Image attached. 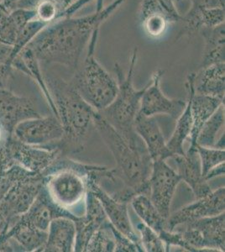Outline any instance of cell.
<instances>
[{
  "label": "cell",
  "mask_w": 225,
  "mask_h": 252,
  "mask_svg": "<svg viewBox=\"0 0 225 252\" xmlns=\"http://www.w3.org/2000/svg\"><path fill=\"white\" fill-rule=\"evenodd\" d=\"M20 31L12 17L11 9L0 1V40L12 46Z\"/></svg>",
  "instance_id": "obj_33"
},
{
  "label": "cell",
  "mask_w": 225,
  "mask_h": 252,
  "mask_svg": "<svg viewBox=\"0 0 225 252\" xmlns=\"http://www.w3.org/2000/svg\"><path fill=\"white\" fill-rule=\"evenodd\" d=\"M12 136L30 146H55L63 138V128L60 121L55 115L40 116L18 124Z\"/></svg>",
  "instance_id": "obj_11"
},
{
  "label": "cell",
  "mask_w": 225,
  "mask_h": 252,
  "mask_svg": "<svg viewBox=\"0 0 225 252\" xmlns=\"http://www.w3.org/2000/svg\"><path fill=\"white\" fill-rule=\"evenodd\" d=\"M88 189L99 201L109 222L119 231L134 241V243L140 245V237L134 231L129 216L127 206L128 203L113 198L111 195L100 186V184H97L94 173L89 177L88 180Z\"/></svg>",
  "instance_id": "obj_15"
},
{
  "label": "cell",
  "mask_w": 225,
  "mask_h": 252,
  "mask_svg": "<svg viewBox=\"0 0 225 252\" xmlns=\"http://www.w3.org/2000/svg\"><path fill=\"white\" fill-rule=\"evenodd\" d=\"M171 158L176 164V172L191 189L196 199L212 192L208 181L202 176L201 161L196 146H189L184 155L173 156Z\"/></svg>",
  "instance_id": "obj_18"
},
{
  "label": "cell",
  "mask_w": 225,
  "mask_h": 252,
  "mask_svg": "<svg viewBox=\"0 0 225 252\" xmlns=\"http://www.w3.org/2000/svg\"><path fill=\"white\" fill-rule=\"evenodd\" d=\"M113 230H114V240H115L114 252H144L140 245L134 243V241H132L129 238L119 231L115 227H113Z\"/></svg>",
  "instance_id": "obj_38"
},
{
  "label": "cell",
  "mask_w": 225,
  "mask_h": 252,
  "mask_svg": "<svg viewBox=\"0 0 225 252\" xmlns=\"http://www.w3.org/2000/svg\"><path fill=\"white\" fill-rule=\"evenodd\" d=\"M59 217H66L74 221L79 218L73 213L56 204L44 185L32 206L19 218L31 226L47 231L51 222Z\"/></svg>",
  "instance_id": "obj_17"
},
{
  "label": "cell",
  "mask_w": 225,
  "mask_h": 252,
  "mask_svg": "<svg viewBox=\"0 0 225 252\" xmlns=\"http://www.w3.org/2000/svg\"><path fill=\"white\" fill-rule=\"evenodd\" d=\"M134 129L146 145L152 161L172 158L155 116L148 117L139 112L134 121Z\"/></svg>",
  "instance_id": "obj_20"
},
{
  "label": "cell",
  "mask_w": 225,
  "mask_h": 252,
  "mask_svg": "<svg viewBox=\"0 0 225 252\" xmlns=\"http://www.w3.org/2000/svg\"><path fill=\"white\" fill-rule=\"evenodd\" d=\"M11 66L12 69H16L18 71L23 72L37 83L38 86L40 87V90L42 91L50 109L53 113V115L57 118V109L55 106L54 101L52 99L51 93L49 91L48 87L46 85L45 77L43 76L42 71L40 69V62L34 56L32 49L29 46H26V48L14 58V60L12 62Z\"/></svg>",
  "instance_id": "obj_26"
},
{
  "label": "cell",
  "mask_w": 225,
  "mask_h": 252,
  "mask_svg": "<svg viewBox=\"0 0 225 252\" xmlns=\"http://www.w3.org/2000/svg\"><path fill=\"white\" fill-rule=\"evenodd\" d=\"M140 19L146 34L157 38L165 33L167 26L181 21L175 0H143Z\"/></svg>",
  "instance_id": "obj_13"
},
{
  "label": "cell",
  "mask_w": 225,
  "mask_h": 252,
  "mask_svg": "<svg viewBox=\"0 0 225 252\" xmlns=\"http://www.w3.org/2000/svg\"><path fill=\"white\" fill-rule=\"evenodd\" d=\"M53 1H54L57 7L60 9L61 18L62 17V15L63 14V12L65 11L66 9H68L69 7H70L72 3H74L76 0H53Z\"/></svg>",
  "instance_id": "obj_41"
},
{
  "label": "cell",
  "mask_w": 225,
  "mask_h": 252,
  "mask_svg": "<svg viewBox=\"0 0 225 252\" xmlns=\"http://www.w3.org/2000/svg\"><path fill=\"white\" fill-rule=\"evenodd\" d=\"M194 94L225 99V63L201 67L192 72Z\"/></svg>",
  "instance_id": "obj_21"
},
{
  "label": "cell",
  "mask_w": 225,
  "mask_h": 252,
  "mask_svg": "<svg viewBox=\"0 0 225 252\" xmlns=\"http://www.w3.org/2000/svg\"><path fill=\"white\" fill-rule=\"evenodd\" d=\"M34 9L36 19L47 25L60 19V9L53 0H39Z\"/></svg>",
  "instance_id": "obj_36"
},
{
  "label": "cell",
  "mask_w": 225,
  "mask_h": 252,
  "mask_svg": "<svg viewBox=\"0 0 225 252\" xmlns=\"http://www.w3.org/2000/svg\"><path fill=\"white\" fill-rule=\"evenodd\" d=\"M113 224L106 220L103 224L94 232L84 252H114V240Z\"/></svg>",
  "instance_id": "obj_31"
},
{
  "label": "cell",
  "mask_w": 225,
  "mask_h": 252,
  "mask_svg": "<svg viewBox=\"0 0 225 252\" xmlns=\"http://www.w3.org/2000/svg\"><path fill=\"white\" fill-rule=\"evenodd\" d=\"M12 46L0 41V86L6 87L13 69L9 66V59Z\"/></svg>",
  "instance_id": "obj_37"
},
{
  "label": "cell",
  "mask_w": 225,
  "mask_h": 252,
  "mask_svg": "<svg viewBox=\"0 0 225 252\" xmlns=\"http://www.w3.org/2000/svg\"><path fill=\"white\" fill-rule=\"evenodd\" d=\"M225 187L212 191L209 194L202 198H197L193 203L188 204L170 215L166 222V229L173 230L181 224L225 213Z\"/></svg>",
  "instance_id": "obj_12"
},
{
  "label": "cell",
  "mask_w": 225,
  "mask_h": 252,
  "mask_svg": "<svg viewBox=\"0 0 225 252\" xmlns=\"http://www.w3.org/2000/svg\"><path fill=\"white\" fill-rule=\"evenodd\" d=\"M137 229L140 232V242L144 252H165V245L159 235L155 230L147 226L144 223L137 225Z\"/></svg>",
  "instance_id": "obj_35"
},
{
  "label": "cell",
  "mask_w": 225,
  "mask_h": 252,
  "mask_svg": "<svg viewBox=\"0 0 225 252\" xmlns=\"http://www.w3.org/2000/svg\"><path fill=\"white\" fill-rule=\"evenodd\" d=\"M185 87L188 92V99H187L185 109H183L182 114L177 118V124L172 135L170 138V140L166 142V146L168 147L169 151L171 152L172 157L185 154L183 149V144L187 139H189V136L191 135L192 126H193L191 98L194 94L192 73H189L187 77Z\"/></svg>",
  "instance_id": "obj_25"
},
{
  "label": "cell",
  "mask_w": 225,
  "mask_h": 252,
  "mask_svg": "<svg viewBox=\"0 0 225 252\" xmlns=\"http://www.w3.org/2000/svg\"><path fill=\"white\" fill-rule=\"evenodd\" d=\"M132 208L143 223L159 234L166 229L167 220L160 214L147 194H138L132 198Z\"/></svg>",
  "instance_id": "obj_29"
},
{
  "label": "cell",
  "mask_w": 225,
  "mask_h": 252,
  "mask_svg": "<svg viewBox=\"0 0 225 252\" xmlns=\"http://www.w3.org/2000/svg\"><path fill=\"white\" fill-rule=\"evenodd\" d=\"M47 26V24L44 23L35 18L34 20H31L23 29L21 30V32L19 33L17 37L14 40V44L11 46V52L9 59V65L11 68L12 62L14 60V58H16L26 46H28L29 44L34 40V38Z\"/></svg>",
  "instance_id": "obj_32"
},
{
  "label": "cell",
  "mask_w": 225,
  "mask_h": 252,
  "mask_svg": "<svg viewBox=\"0 0 225 252\" xmlns=\"http://www.w3.org/2000/svg\"><path fill=\"white\" fill-rule=\"evenodd\" d=\"M181 178L165 160H155L149 179V197L164 218L171 215V202Z\"/></svg>",
  "instance_id": "obj_10"
},
{
  "label": "cell",
  "mask_w": 225,
  "mask_h": 252,
  "mask_svg": "<svg viewBox=\"0 0 225 252\" xmlns=\"http://www.w3.org/2000/svg\"><path fill=\"white\" fill-rule=\"evenodd\" d=\"M19 1H20V0H3L2 2H3V4H4L7 8L12 9H14V6H15V4H16Z\"/></svg>",
  "instance_id": "obj_43"
},
{
  "label": "cell",
  "mask_w": 225,
  "mask_h": 252,
  "mask_svg": "<svg viewBox=\"0 0 225 252\" xmlns=\"http://www.w3.org/2000/svg\"><path fill=\"white\" fill-rule=\"evenodd\" d=\"M124 2L114 0L104 6L103 0H97L94 13L81 17L58 19L45 27L28 46L40 63L59 64L76 71L94 32L100 29Z\"/></svg>",
  "instance_id": "obj_1"
},
{
  "label": "cell",
  "mask_w": 225,
  "mask_h": 252,
  "mask_svg": "<svg viewBox=\"0 0 225 252\" xmlns=\"http://www.w3.org/2000/svg\"><path fill=\"white\" fill-rule=\"evenodd\" d=\"M225 8H199L192 5L185 15H182L181 21L183 28L178 38L184 35L190 36L203 28H213L225 24ZM177 38V39H178Z\"/></svg>",
  "instance_id": "obj_22"
},
{
  "label": "cell",
  "mask_w": 225,
  "mask_h": 252,
  "mask_svg": "<svg viewBox=\"0 0 225 252\" xmlns=\"http://www.w3.org/2000/svg\"><path fill=\"white\" fill-rule=\"evenodd\" d=\"M3 152L10 165L20 166L29 172L44 176L49 167L61 158L57 145L51 146H30L12 136Z\"/></svg>",
  "instance_id": "obj_9"
},
{
  "label": "cell",
  "mask_w": 225,
  "mask_h": 252,
  "mask_svg": "<svg viewBox=\"0 0 225 252\" xmlns=\"http://www.w3.org/2000/svg\"><path fill=\"white\" fill-rule=\"evenodd\" d=\"M192 5L199 8H225V0H190Z\"/></svg>",
  "instance_id": "obj_39"
},
{
  "label": "cell",
  "mask_w": 225,
  "mask_h": 252,
  "mask_svg": "<svg viewBox=\"0 0 225 252\" xmlns=\"http://www.w3.org/2000/svg\"><path fill=\"white\" fill-rule=\"evenodd\" d=\"M99 30L94 32L87 47L85 58L70 80L80 96L97 112L106 109L114 101L118 92L117 81L95 58Z\"/></svg>",
  "instance_id": "obj_6"
},
{
  "label": "cell",
  "mask_w": 225,
  "mask_h": 252,
  "mask_svg": "<svg viewBox=\"0 0 225 252\" xmlns=\"http://www.w3.org/2000/svg\"><path fill=\"white\" fill-rule=\"evenodd\" d=\"M196 147L199 155L203 177H205L206 174L210 170L216 167L220 164L225 163V149H219L215 147H204L198 145H196Z\"/></svg>",
  "instance_id": "obj_34"
},
{
  "label": "cell",
  "mask_w": 225,
  "mask_h": 252,
  "mask_svg": "<svg viewBox=\"0 0 225 252\" xmlns=\"http://www.w3.org/2000/svg\"><path fill=\"white\" fill-rule=\"evenodd\" d=\"M192 252H225V215L200 219L176 227Z\"/></svg>",
  "instance_id": "obj_8"
},
{
  "label": "cell",
  "mask_w": 225,
  "mask_h": 252,
  "mask_svg": "<svg viewBox=\"0 0 225 252\" xmlns=\"http://www.w3.org/2000/svg\"><path fill=\"white\" fill-rule=\"evenodd\" d=\"M225 163L220 164L219 166L214 167L213 169L210 170L209 172L206 174V180L209 181L214 178H218V177H221V176H225Z\"/></svg>",
  "instance_id": "obj_40"
},
{
  "label": "cell",
  "mask_w": 225,
  "mask_h": 252,
  "mask_svg": "<svg viewBox=\"0 0 225 252\" xmlns=\"http://www.w3.org/2000/svg\"><path fill=\"white\" fill-rule=\"evenodd\" d=\"M0 41H1V40H0Z\"/></svg>",
  "instance_id": "obj_45"
},
{
  "label": "cell",
  "mask_w": 225,
  "mask_h": 252,
  "mask_svg": "<svg viewBox=\"0 0 225 252\" xmlns=\"http://www.w3.org/2000/svg\"><path fill=\"white\" fill-rule=\"evenodd\" d=\"M164 71L158 69L153 73L151 83H148L140 101V113L151 117L157 115H166L177 119L183 109L187 101L177 98H169L163 94L161 83Z\"/></svg>",
  "instance_id": "obj_14"
},
{
  "label": "cell",
  "mask_w": 225,
  "mask_h": 252,
  "mask_svg": "<svg viewBox=\"0 0 225 252\" xmlns=\"http://www.w3.org/2000/svg\"><path fill=\"white\" fill-rule=\"evenodd\" d=\"M46 85L63 128V136L57 143L61 156L83 152L94 127V110L80 96L71 81L46 77Z\"/></svg>",
  "instance_id": "obj_2"
},
{
  "label": "cell",
  "mask_w": 225,
  "mask_h": 252,
  "mask_svg": "<svg viewBox=\"0 0 225 252\" xmlns=\"http://www.w3.org/2000/svg\"><path fill=\"white\" fill-rule=\"evenodd\" d=\"M199 32L204 42L201 67L225 63V24L213 28H203Z\"/></svg>",
  "instance_id": "obj_28"
},
{
  "label": "cell",
  "mask_w": 225,
  "mask_h": 252,
  "mask_svg": "<svg viewBox=\"0 0 225 252\" xmlns=\"http://www.w3.org/2000/svg\"><path fill=\"white\" fill-rule=\"evenodd\" d=\"M225 125V104L220 105L211 117L202 126L197 135L196 145L204 147H215L217 135Z\"/></svg>",
  "instance_id": "obj_30"
},
{
  "label": "cell",
  "mask_w": 225,
  "mask_h": 252,
  "mask_svg": "<svg viewBox=\"0 0 225 252\" xmlns=\"http://www.w3.org/2000/svg\"><path fill=\"white\" fill-rule=\"evenodd\" d=\"M138 49L135 47L130 58L127 74L124 75L119 63L114 64L117 75L118 92L114 101L99 113L110 126L134 149L147 150L146 145L134 129V121L140 111V101L146 87L137 90L134 86V68L136 66Z\"/></svg>",
  "instance_id": "obj_4"
},
{
  "label": "cell",
  "mask_w": 225,
  "mask_h": 252,
  "mask_svg": "<svg viewBox=\"0 0 225 252\" xmlns=\"http://www.w3.org/2000/svg\"><path fill=\"white\" fill-rule=\"evenodd\" d=\"M6 237L14 239L22 252H41L46 244L47 231L31 226L17 218L5 232L0 235V239Z\"/></svg>",
  "instance_id": "obj_24"
},
{
  "label": "cell",
  "mask_w": 225,
  "mask_h": 252,
  "mask_svg": "<svg viewBox=\"0 0 225 252\" xmlns=\"http://www.w3.org/2000/svg\"><path fill=\"white\" fill-rule=\"evenodd\" d=\"M39 0H20L14 8H26V9H33Z\"/></svg>",
  "instance_id": "obj_42"
},
{
  "label": "cell",
  "mask_w": 225,
  "mask_h": 252,
  "mask_svg": "<svg viewBox=\"0 0 225 252\" xmlns=\"http://www.w3.org/2000/svg\"><path fill=\"white\" fill-rule=\"evenodd\" d=\"M44 186V176L32 174L16 181L0 198V235L32 206Z\"/></svg>",
  "instance_id": "obj_7"
},
{
  "label": "cell",
  "mask_w": 225,
  "mask_h": 252,
  "mask_svg": "<svg viewBox=\"0 0 225 252\" xmlns=\"http://www.w3.org/2000/svg\"><path fill=\"white\" fill-rule=\"evenodd\" d=\"M175 1H176V0H175Z\"/></svg>",
  "instance_id": "obj_44"
},
{
  "label": "cell",
  "mask_w": 225,
  "mask_h": 252,
  "mask_svg": "<svg viewBox=\"0 0 225 252\" xmlns=\"http://www.w3.org/2000/svg\"><path fill=\"white\" fill-rule=\"evenodd\" d=\"M225 104V99L211 97L207 95L193 94L191 98V114L193 126L191 135L189 136L190 146H196L197 135L209 118L211 117L218 108Z\"/></svg>",
  "instance_id": "obj_27"
},
{
  "label": "cell",
  "mask_w": 225,
  "mask_h": 252,
  "mask_svg": "<svg viewBox=\"0 0 225 252\" xmlns=\"http://www.w3.org/2000/svg\"><path fill=\"white\" fill-rule=\"evenodd\" d=\"M106 220L108 218L99 201L88 189L86 193L84 213L75 221L76 241L74 252H85L89 240Z\"/></svg>",
  "instance_id": "obj_19"
},
{
  "label": "cell",
  "mask_w": 225,
  "mask_h": 252,
  "mask_svg": "<svg viewBox=\"0 0 225 252\" xmlns=\"http://www.w3.org/2000/svg\"><path fill=\"white\" fill-rule=\"evenodd\" d=\"M40 116L32 98L0 86V122L9 134L13 135L15 126L20 122Z\"/></svg>",
  "instance_id": "obj_16"
},
{
  "label": "cell",
  "mask_w": 225,
  "mask_h": 252,
  "mask_svg": "<svg viewBox=\"0 0 225 252\" xmlns=\"http://www.w3.org/2000/svg\"><path fill=\"white\" fill-rule=\"evenodd\" d=\"M97 167L61 157L45 172L44 185L52 200L70 211L85 202L88 180Z\"/></svg>",
  "instance_id": "obj_5"
},
{
  "label": "cell",
  "mask_w": 225,
  "mask_h": 252,
  "mask_svg": "<svg viewBox=\"0 0 225 252\" xmlns=\"http://www.w3.org/2000/svg\"><path fill=\"white\" fill-rule=\"evenodd\" d=\"M75 241V221L66 217H59L53 220L49 225L47 238L42 252H74Z\"/></svg>",
  "instance_id": "obj_23"
},
{
  "label": "cell",
  "mask_w": 225,
  "mask_h": 252,
  "mask_svg": "<svg viewBox=\"0 0 225 252\" xmlns=\"http://www.w3.org/2000/svg\"><path fill=\"white\" fill-rule=\"evenodd\" d=\"M94 127L114 157L116 166L113 169L117 178L126 189L134 194L149 196V179L152 169V160L147 150L134 149L106 121L99 112H95Z\"/></svg>",
  "instance_id": "obj_3"
}]
</instances>
